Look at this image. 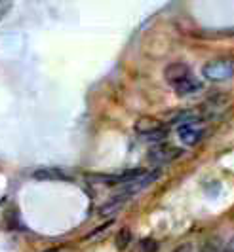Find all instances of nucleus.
Listing matches in <instances>:
<instances>
[{
  "label": "nucleus",
  "instance_id": "nucleus-4",
  "mask_svg": "<svg viewBox=\"0 0 234 252\" xmlns=\"http://www.w3.org/2000/svg\"><path fill=\"white\" fill-rule=\"evenodd\" d=\"M158 177H160V171H158V169L151 171V173H141L139 177H135L133 180H130V182L122 184V186H120V193H118L117 197L124 201V199H128V197H131V195L143 191L145 188H149Z\"/></svg>",
  "mask_w": 234,
  "mask_h": 252
},
{
  "label": "nucleus",
  "instance_id": "nucleus-1",
  "mask_svg": "<svg viewBox=\"0 0 234 252\" xmlns=\"http://www.w3.org/2000/svg\"><path fill=\"white\" fill-rule=\"evenodd\" d=\"M164 80L168 82V86L179 97H187L193 95L196 91L202 89V84L196 80V76L193 74L191 66L185 63H171L164 68Z\"/></svg>",
  "mask_w": 234,
  "mask_h": 252
},
{
  "label": "nucleus",
  "instance_id": "nucleus-5",
  "mask_svg": "<svg viewBox=\"0 0 234 252\" xmlns=\"http://www.w3.org/2000/svg\"><path fill=\"white\" fill-rule=\"evenodd\" d=\"M204 127L200 126V124H196L193 120H189V122H183L181 126L177 127V137L181 140L185 146H195L198 144L202 137H204Z\"/></svg>",
  "mask_w": 234,
  "mask_h": 252
},
{
  "label": "nucleus",
  "instance_id": "nucleus-2",
  "mask_svg": "<svg viewBox=\"0 0 234 252\" xmlns=\"http://www.w3.org/2000/svg\"><path fill=\"white\" fill-rule=\"evenodd\" d=\"M202 74L206 76L211 82H223V80H229L231 76H234V61L233 59H211L204 64L202 68Z\"/></svg>",
  "mask_w": 234,
  "mask_h": 252
},
{
  "label": "nucleus",
  "instance_id": "nucleus-3",
  "mask_svg": "<svg viewBox=\"0 0 234 252\" xmlns=\"http://www.w3.org/2000/svg\"><path fill=\"white\" fill-rule=\"evenodd\" d=\"M135 131L143 137L145 140H153V142H158L166 137V126L158 120V118H153V116H143L137 120L135 124Z\"/></svg>",
  "mask_w": 234,
  "mask_h": 252
},
{
  "label": "nucleus",
  "instance_id": "nucleus-7",
  "mask_svg": "<svg viewBox=\"0 0 234 252\" xmlns=\"http://www.w3.org/2000/svg\"><path fill=\"white\" fill-rule=\"evenodd\" d=\"M131 241V231L128 227H124V229H120L117 235V247L118 251H126L128 249V245H130Z\"/></svg>",
  "mask_w": 234,
  "mask_h": 252
},
{
  "label": "nucleus",
  "instance_id": "nucleus-6",
  "mask_svg": "<svg viewBox=\"0 0 234 252\" xmlns=\"http://www.w3.org/2000/svg\"><path fill=\"white\" fill-rule=\"evenodd\" d=\"M179 154H181V150H177V148H173L169 144H156L155 148L151 150V154H149V158H151L153 163H169Z\"/></svg>",
  "mask_w": 234,
  "mask_h": 252
},
{
  "label": "nucleus",
  "instance_id": "nucleus-8",
  "mask_svg": "<svg viewBox=\"0 0 234 252\" xmlns=\"http://www.w3.org/2000/svg\"><path fill=\"white\" fill-rule=\"evenodd\" d=\"M137 252H158V243L155 239H151V237H147V239L139 243Z\"/></svg>",
  "mask_w": 234,
  "mask_h": 252
},
{
  "label": "nucleus",
  "instance_id": "nucleus-10",
  "mask_svg": "<svg viewBox=\"0 0 234 252\" xmlns=\"http://www.w3.org/2000/svg\"><path fill=\"white\" fill-rule=\"evenodd\" d=\"M175 252H191V247H189V245H183V247H179Z\"/></svg>",
  "mask_w": 234,
  "mask_h": 252
},
{
  "label": "nucleus",
  "instance_id": "nucleus-9",
  "mask_svg": "<svg viewBox=\"0 0 234 252\" xmlns=\"http://www.w3.org/2000/svg\"><path fill=\"white\" fill-rule=\"evenodd\" d=\"M219 252H234V237L227 241V243H225V247L219 249Z\"/></svg>",
  "mask_w": 234,
  "mask_h": 252
}]
</instances>
